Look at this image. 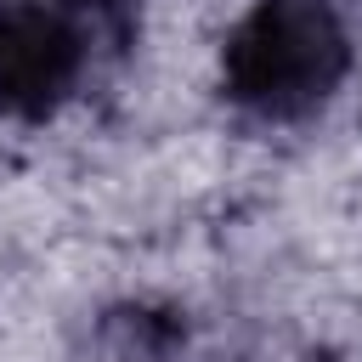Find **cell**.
Listing matches in <instances>:
<instances>
[{"label":"cell","mask_w":362,"mask_h":362,"mask_svg":"<svg viewBox=\"0 0 362 362\" xmlns=\"http://www.w3.org/2000/svg\"><path fill=\"white\" fill-rule=\"evenodd\" d=\"M351 74V28L334 0H255L221 45V90L232 107L294 124L334 102Z\"/></svg>","instance_id":"obj_1"},{"label":"cell","mask_w":362,"mask_h":362,"mask_svg":"<svg viewBox=\"0 0 362 362\" xmlns=\"http://www.w3.org/2000/svg\"><path fill=\"white\" fill-rule=\"evenodd\" d=\"M119 34V0H0V113L51 119L85 85L96 45Z\"/></svg>","instance_id":"obj_2"},{"label":"cell","mask_w":362,"mask_h":362,"mask_svg":"<svg viewBox=\"0 0 362 362\" xmlns=\"http://www.w3.org/2000/svg\"><path fill=\"white\" fill-rule=\"evenodd\" d=\"M90 362H187V334L170 317L153 311H119L113 322H102Z\"/></svg>","instance_id":"obj_3"}]
</instances>
